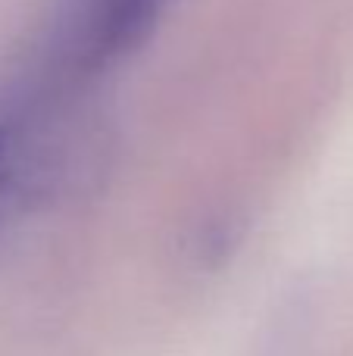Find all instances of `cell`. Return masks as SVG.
I'll use <instances>...</instances> for the list:
<instances>
[{
  "label": "cell",
  "mask_w": 353,
  "mask_h": 356,
  "mask_svg": "<svg viewBox=\"0 0 353 356\" xmlns=\"http://www.w3.org/2000/svg\"><path fill=\"white\" fill-rule=\"evenodd\" d=\"M75 91L35 85L19 97H0V228L19 209L54 197L79 166Z\"/></svg>",
  "instance_id": "6da1fadb"
},
{
  "label": "cell",
  "mask_w": 353,
  "mask_h": 356,
  "mask_svg": "<svg viewBox=\"0 0 353 356\" xmlns=\"http://www.w3.org/2000/svg\"><path fill=\"white\" fill-rule=\"evenodd\" d=\"M169 0H63L44 44L38 85L81 91L154 31Z\"/></svg>",
  "instance_id": "7a4b0ae2"
}]
</instances>
